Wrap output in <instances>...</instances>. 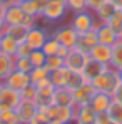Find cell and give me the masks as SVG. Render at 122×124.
Wrapping results in <instances>:
<instances>
[{
    "mask_svg": "<svg viewBox=\"0 0 122 124\" xmlns=\"http://www.w3.org/2000/svg\"><path fill=\"white\" fill-rule=\"evenodd\" d=\"M2 2H3V3H5L7 7H10V5H14V3H17L15 0H2Z\"/></svg>",
    "mask_w": 122,
    "mask_h": 124,
    "instance_id": "obj_49",
    "label": "cell"
},
{
    "mask_svg": "<svg viewBox=\"0 0 122 124\" xmlns=\"http://www.w3.org/2000/svg\"><path fill=\"white\" fill-rule=\"evenodd\" d=\"M69 74H70V69L64 65L60 69H57V70H52L49 74V79H50V82L54 84V87H65Z\"/></svg>",
    "mask_w": 122,
    "mask_h": 124,
    "instance_id": "obj_25",
    "label": "cell"
},
{
    "mask_svg": "<svg viewBox=\"0 0 122 124\" xmlns=\"http://www.w3.org/2000/svg\"><path fill=\"white\" fill-rule=\"evenodd\" d=\"M64 65H65V64H64V59H62L60 55H50V57H47V62H45V67H47L50 72L60 69Z\"/></svg>",
    "mask_w": 122,
    "mask_h": 124,
    "instance_id": "obj_36",
    "label": "cell"
},
{
    "mask_svg": "<svg viewBox=\"0 0 122 124\" xmlns=\"http://www.w3.org/2000/svg\"><path fill=\"white\" fill-rule=\"evenodd\" d=\"M109 65L112 69H115V70L122 69V40L121 39L112 45V57H110V64Z\"/></svg>",
    "mask_w": 122,
    "mask_h": 124,
    "instance_id": "obj_27",
    "label": "cell"
},
{
    "mask_svg": "<svg viewBox=\"0 0 122 124\" xmlns=\"http://www.w3.org/2000/svg\"><path fill=\"white\" fill-rule=\"evenodd\" d=\"M117 10H119V8H117L110 0H105L99 8H95V10H94L95 20L99 22V23H107V20H109V19H110Z\"/></svg>",
    "mask_w": 122,
    "mask_h": 124,
    "instance_id": "obj_18",
    "label": "cell"
},
{
    "mask_svg": "<svg viewBox=\"0 0 122 124\" xmlns=\"http://www.w3.org/2000/svg\"><path fill=\"white\" fill-rule=\"evenodd\" d=\"M49 74H50V70L43 65V67H34V69H32V72H30L29 76H30L32 84H35V82H39V81H42V79H47V77H49Z\"/></svg>",
    "mask_w": 122,
    "mask_h": 124,
    "instance_id": "obj_32",
    "label": "cell"
},
{
    "mask_svg": "<svg viewBox=\"0 0 122 124\" xmlns=\"http://www.w3.org/2000/svg\"><path fill=\"white\" fill-rule=\"evenodd\" d=\"M109 67H110V65L102 64V62H97V61H94V59H90V57H89L87 64H85V65H84V69H82V76H84V79H85L87 82H90L94 77L100 76L102 72H105Z\"/></svg>",
    "mask_w": 122,
    "mask_h": 124,
    "instance_id": "obj_11",
    "label": "cell"
},
{
    "mask_svg": "<svg viewBox=\"0 0 122 124\" xmlns=\"http://www.w3.org/2000/svg\"><path fill=\"white\" fill-rule=\"evenodd\" d=\"M3 19L7 25H29L30 29L35 27V17H29L19 3H14L10 7H7Z\"/></svg>",
    "mask_w": 122,
    "mask_h": 124,
    "instance_id": "obj_4",
    "label": "cell"
},
{
    "mask_svg": "<svg viewBox=\"0 0 122 124\" xmlns=\"http://www.w3.org/2000/svg\"><path fill=\"white\" fill-rule=\"evenodd\" d=\"M54 91H55V87H54V85L37 89L35 104H37L39 107H49V106H52V104H54Z\"/></svg>",
    "mask_w": 122,
    "mask_h": 124,
    "instance_id": "obj_22",
    "label": "cell"
},
{
    "mask_svg": "<svg viewBox=\"0 0 122 124\" xmlns=\"http://www.w3.org/2000/svg\"><path fill=\"white\" fill-rule=\"evenodd\" d=\"M59 49H60L59 40H57V39L50 34V35H49V39L45 40V44H43V47H42V52H43L47 57H50V55H57Z\"/></svg>",
    "mask_w": 122,
    "mask_h": 124,
    "instance_id": "obj_29",
    "label": "cell"
},
{
    "mask_svg": "<svg viewBox=\"0 0 122 124\" xmlns=\"http://www.w3.org/2000/svg\"><path fill=\"white\" fill-rule=\"evenodd\" d=\"M90 84L94 85V89H95L97 92H105V94H110V96H112V92L115 91V87L121 84L119 70L109 67L105 72H102L100 76L94 77V79L90 81Z\"/></svg>",
    "mask_w": 122,
    "mask_h": 124,
    "instance_id": "obj_1",
    "label": "cell"
},
{
    "mask_svg": "<svg viewBox=\"0 0 122 124\" xmlns=\"http://www.w3.org/2000/svg\"><path fill=\"white\" fill-rule=\"evenodd\" d=\"M89 61V54L82 52L80 49L74 47V49H69L67 55L64 57V64L65 67H69L70 70H75V72H82L84 65Z\"/></svg>",
    "mask_w": 122,
    "mask_h": 124,
    "instance_id": "obj_6",
    "label": "cell"
},
{
    "mask_svg": "<svg viewBox=\"0 0 122 124\" xmlns=\"http://www.w3.org/2000/svg\"><path fill=\"white\" fill-rule=\"evenodd\" d=\"M32 47L27 44V42L23 40L19 44V47H17V52H15V57H23V59H29L30 57V54H32Z\"/></svg>",
    "mask_w": 122,
    "mask_h": 124,
    "instance_id": "obj_39",
    "label": "cell"
},
{
    "mask_svg": "<svg viewBox=\"0 0 122 124\" xmlns=\"http://www.w3.org/2000/svg\"><path fill=\"white\" fill-rule=\"evenodd\" d=\"M3 84H5L7 87H12V89L22 92L27 85L32 84V81H30V76H29L27 72H20V70H15V69H14V70L5 77Z\"/></svg>",
    "mask_w": 122,
    "mask_h": 124,
    "instance_id": "obj_8",
    "label": "cell"
},
{
    "mask_svg": "<svg viewBox=\"0 0 122 124\" xmlns=\"http://www.w3.org/2000/svg\"><path fill=\"white\" fill-rule=\"evenodd\" d=\"M34 69L30 59H23V57H15V70H20V72H27L30 74Z\"/></svg>",
    "mask_w": 122,
    "mask_h": 124,
    "instance_id": "obj_35",
    "label": "cell"
},
{
    "mask_svg": "<svg viewBox=\"0 0 122 124\" xmlns=\"http://www.w3.org/2000/svg\"><path fill=\"white\" fill-rule=\"evenodd\" d=\"M2 87H3V82H2V81H0V89H2Z\"/></svg>",
    "mask_w": 122,
    "mask_h": 124,
    "instance_id": "obj_53",
    "label": "cell"
},
{
    "mask_svg": "<svg viewBox=\"0 0 122 124\" xmlns=\"http://www.w3.org/2000/svg\"><path fill=\"white\" fill-rule=\"evenodd\" d=\"M84 82H87V81L84 79L82 72L70 70V74H69V77H67V82H65V87H67V89H70V91H75V89H79Z\"/></svg>",
    "mask_w": 122,
    "mask_h": 124,
    "instance_id": "obj_28",
    "label": "cell"
},
{
    "mask_svg": "<svg viewBox=\"0 0 122 124\" xmlns=\"http://www.w3.org/2000/svg\"><path fill=\"white\" fill-rule=\"evenodd\" d=\"M112 102V96L110 94H105V92H95L92 101H90V106L94 107V111L99 114V112H107L109 106Z\"/></svg>",
    "mask_w": 122,
    "mask_h": 124,
    "instance_id": "obj_21",
    "label": "cell"
},
{
    "mask_svg": "<svg viewBox=\"0 0 122 124\" xmlns=\"http://www.w3.org/2000/svg\"><path fill=\"white\" fill-rule=\"evenodd\" d=\"M22 102V96L19 91L12 89V87H7L3 84V87L0 89V104H5L12 109H15L19 104Z\"/></svg>",
    "mask_w": 122,
    "mask_h": 124,
    "instance_id": "obj_15",
    "label": "cell"
},
{
    "mask_svg": "<svg viewBox=\"0 0 122 124\" xmlns=\"http://www.w3.org/2000/svg\"><path fill=\"white\" fill-rule=\"evenodd\" d=\"M89 57L94 59L97 62H102V64H110V57H112V47L110 45H105V44H95L90 52H89Z\"/></svg>",
    "mask_w": 122,
    "mask_h": 124,
    "instance_id": "obj_14",
    "label": "cell"
},
{
    "mask_svg": "<svg viewBox=\"0 0 122 124\" xmlns=\"http://www.w3.org/2000/svg\"><path fill=\"white\" fill-rule=\"evenodd\" d=\"M67 52H69V49L67 47H64V45H60V49H59V52H57V55H60L62 59L67 55Z\"/></svg>",
    "mask_w": 122,
    "mask_h": 124,
    "instance_id": "obj_45",
    "label": "cell"
},
{
    "mask_svg": "<svg viewBox=\"0 0 122 124\" xmlns=\"http://www.w3.org/2000/svg\"><path fill=\"white\" fill-rule=\"evenodd\" d=\"M112 101H117V102H122V82L115 87V91L112 92Z\"/></svg>",
    "mask_w": 122,
    "mask_h": 124,
    "instance_id": "obj_44",
    "label": "cell"
},
{
    "mask_svg": "<svg viewBox=\"0 0 122 124\" xmlns=\"http://www.w3.org/2000/svg\"><path fill=\"white\" fill-rule=\"evenodd\" d=\"M110 2H112V3H114V5L119 8V10L122 8V0H110Z\"/></svg>",
    "mask_w": 122,
    "mask_h": 124,
    "instance_id": "obj_48",
    "label": "cell"
},
{
    "mask_svg": "<svg viewBox=\"0 0 122 124\" xmlns=\"http://www.w3.org/2000/svg\"><path fill=\"white\" fill-rule=\"evenodd\" d=\"M95 44H99V37H97V29H92V30H89V32H84L79 35V40H77V49H80L82 52H85V54H89L90 52V49L95 45Z\"/></svg>",
    "mask_w": 122,
    "mask_h": 124,
    "instance_id": "obj_16",
    "label": "cell"
},
{
    "mask_svg": "<svg viewBox=\"0 0 122 124\" xmlns=\"http://www.w3.org/2000/svg\"><path fill=\"white\" fill-rule=\"evenodd\" d=\"M29 30H30V27H29V25H5L3 34L10 35L12 39H15V40L20 44V42H23L25 39H27Z\"/></svg>",
    "mask_w": 122,
    "mask_h": 124,
    "instance_id": "obj_23",
    "label": "cell"
},
{
    "mask_svg": "<svg viewBox=\"0 0 122 124\" xmlns=\"http://www.w3.org/2000/svg\"><path fill=\"white\" fill-rule=\"evenodd\" d=\"M17 47H19V42L15 39H12L7 34H2V37H0V52L7 54V55H15Z\"/></svg>",
    "mask_w": 122,
    "mask_h": 124,
    "instance_id": "obj_26",
    "label": "cell"
},
{
    "mask_svg": "<svg viewBox=\"0 0 122 124\" xmlns=\"http://www.w3.org/2000/svg\"><path fill=\"white\" fill-rule=\"evenodd\" d=\"M0 124H7V123H3V121H0Z\"/></svg>",
    "mask_w": 122,
    "mask_h": 124,
    "instance_id": "obj_54",
    "label": "cell"
},
{
    "mask_svg": "<svg viewBox=\"0 0 122 124\" xmlns=\"http://www.w3.org/2000/svg\"><path fill=\"white\" fill-rule=\"evenodd\" d=\"M54 104L55 106H70L75 107V99L74 92L67 87H55L54 91Z\"/></svg>",
    "mask_w": 122,
    "mask_h": 124,
    "instance_id": "obj_17",
    "label": "cell"
},
{
    "mask_svg": "<svg viewBox=\"0 0 122 124\" xmlns=\"http://www.w3.org/2000/svg\"><path fill=\"white\" fill-rule=\"evenodd\" d=\"M72 92H74L75 106H84V104H90L94 94H95L97 91L94 89V85L90 82H84L79 89H75V91H72Z\"/></svg>",
    "mask_w": 122,
    "mask_h": 124,
    "instance_id": "obj_13",
    "label": "cell"
},
{
    "mask_svg": "<svg viewBox=\"0 0 122 124\" xmlns=\"http://www.w3.org/2000/svg\"><path fill=\"white\" fill-rule=\"evenodd\" d=\"M65 5H67V10L72 14L87 10V0H65Z\"/></svg>",
    "mask_w": 122,
    "mask_h": 124,
    "instance_id": "obj_34",
    "label": "cell"
},
{
    "mask_svg": "<svg viewBox=\"0 0 122 124\" xmlns=\"http://www.w3.org/2000/svg\"><path fill=\"white\" fill-rule=\"evenodd\" d=\"M27 124H49V117L45 116V112H43L42 109H39V111H37V114H35V117H34V119H30Z\"/></svg>",
    "mask_w": 122,
    "mask_h": 124,
    "instance_id": "obj_40",
    "label": "cell"
},
{
    "mask_svg": "<svg viewBox=\"0 0 122 124\" xmlns=\"http://www.w3.org/2000/svg\"><path fill=\"white\" fill-rule=\"evenodd\" d=\"M107 25L119 35V39L122 37V10H117L109 20H107Z\"/></svg>",
    "mask_w": 122,
    "mask_h": 124,
    "instance_id": "obj_31",
    "label": "cell"
},
{
    "mask_svg": "<svg viewBox=\"0 0 122 124\" xmlns=\"http://www.w3.org/2000/svg\"><path fill=\"white\" fill-rule=\"evenodd\" d=\"M29 59H30L34 67H43L45 62H47V55L42 52V49H37V50H32V54H30Z\"/></svg>",
    "mask_w": 122,
    "mask_h": 124,
    "instance_id": "obj_33",
    "label": "cell"
},
{
    "mask_svg": "<svg viewBox=\"0 0 122 124\" xmlns=\"http://www.w3.org/2000/svg\"><path fill=\"white\" fill-rule=\"evenodd\" d=\"M119 77H121V82H122V69L119 70Z\"/></svg>",
    "mask_w": 122,
    "mask_h": 124,
    "instance_id": "obj_51",
    "label": "cell"
},
{
    "mask_svg": "<svg viewBox=\"0 0 122 124\" xmlns=\"http://www.w3.org/2000/svg\"><path fill=\"white\" fill-rule=\"evenodd\" d=\"M0 121H3L7 124H22L19 116H17V112H15V109H8L7 112H3L0 116Z\"/></svg>",
    "mask_w": 122,
    "mask_h": 124,
    "instance_id": "obj_37",
    "label": "cell"
},
{
    "mask_svg": "<svg viewBox=\"0 0 122 124\" xmlns=\"http://www.w3.org/2000/svg\"><path fill=\"white\" fill-rule=\"evenodd\" d=\"M60 45L64 47H67V49H74L75 45H77V40H79V34L74 30V27L69 23V25H62L59 27L54 34H52Z\"/></svg>",
    "mask_w": 122,
    "mask_h": 124,
    "instance_id": "obj_7",
    "label": "cell"
},
{
    "mask_svg": "<svg viewBox=\"0 0 122 124\" xmlns=\"http://www.w3.org/2000/svg\"><path fill=\"white\" fill-rule=\"evenodd\" d=\"M49 35H50V34H49L47 30L40 29V27H32V29L29 30V34H27L25 42H27L34 50H37V49H42V47H43V44L49 39Z\"/></svg>",
    "mask_w": 122,
    "mask_h": 124,
    "instance_id": "obj_9",
    "label": "cell"
},
{
    "mask_svg": "<svg viewBox=\"0 0 122 124\" xmlns=\"http://www.w3.org/2000/svg\"><path fill=\"white\" fill-rule=\"evenodd\" d=\"M5 10H7V5L0 0V15H3V14H5Z\"/></svg>",
    "mask_w": 122,
    "mask_h": 124,
    "instance_id": "obj_47",
    "label": "cell"
},
{
    "mask_svg": "<svg viewBox=\"0 0 122 124\" xmlns=\"http://www.w3.org/2000/svg\"><path fill=\"white\" fill-rule=\"evenodd\" d=\"M107 116L117 124H122V102L112 101L109 109H107Z\"/></svg>",
    "mask_w": 122,
    "mask_h": 124,
    "instance_id": "obj_30",
    "label": "cell"
},
{
    "mask_svg": "<svg viewBox=\"0 0 122 124\" xmlns=\"http://www.w3.org/2000/svg\"><path fill=\"white\" fill-rule=\"evenodd\" d=\"M45 112V116L49 117V123L50 121H59L64 124H72L75 123V107H70V106H49V107H39Z\"/></svg>",
    "mask_w": 122,
    "mask_h": 124,
    "instance_id": "obj_2",
    "label": "cell"
},
{
    "mask_svg": "<svg viewBox=\"0 0 122 124\" xmlns=\"http://www.w3.org/2000/svg\"><path fill=\"white\" fill-rule=\"evenodd\" d=\"M20 96H22V101H34V102H35V97H37V87H35L34 84L27 85V87L20 92Z\"/></svg>",
    "mask_w": 122,
    "mask_h": 124,
    "instance_id": "obj_38",
    "label": "cell"
},
{
    "mask_svg": "<svg viewBox=\"0 0 122 124\" xmlns=\"http://www.w3.org/2000/svg\"><path fill=\"white\" fill-rule=\"evenodd\" d=\"M15 2H17V3H20V2H25V0H15Z\"/></svg>",
    "mask_w": 122,
    "mask_h": 124,
    "instance_id": "obj_52",
    "label": "cell"
},
{
    "mask_svg": "<svg viewBox=\"0 0 122 124\" xmlns=\"http://www.w3.org/2000/svg\"><path fill=\"white\" fill-rule=\"evenodd\" d=\"M15 69V55H7L0 52V81L3 82L5 77Z\"/></svg>",
    "mask_w": 122,
    "mask_h": 124,
    "instance_id": "obj_24",
    "label": "cell"
},
{
    "mask_svg": "<svg viewBox=\"0 0 122 124\" xmlns=\"http://www.w3.org/2000/svg\"><path fill=\"white\" fill-rule=\"evenodd\" d=\"M0 37H2V34H0Z\"/></svg>",
    "mask_w": 122,
    "mask_h": 124,
    "instance_id": "obj_55",
    "label": "cell"
},
{
    "mask_svg": "<svg viewBox=\"0 0 122 124\" xmlns=\"http://www.w3.org/2000/svg\"><path fill=\"white\" fill-rule=\"evenodd\" d=\"M121 10H122V8H121Z\"/></svg>",
    "mask_w": 122,
    "mask_h": 124,
    "instance_id": "obj_57",
    "label": "cell"
},
{
    "mask_svg": "<svg viewBox=\"0 0 122 124\" xmlns=\"http://www.w3.org/2000/svg\"><path fill=\"white\" fill-rule=\"evenodd\" d=\"M95 124H117V123H114V121L107 116V112H99L97 117H95Z\"/></svg>",
    "mask_w": 122,
    "mask_h": 124,
    "instance_id": "obj_42",
    "label": "cell"
},
{
    "mask_svg": "<svg viewBox=\"0 0 122 124\" xmlns=\"http://www.w3.org/2000/svg\"><path fill=\"white\" fill-rule=\"evenodd\" d=\"M37 111H39V106L34 101H22L15 107V112H17V116H19L22 124H27L30 119H34L35 114H37Z\"/></svg>",
    "mask_w": 122,
    "mask_h": 124,
    "instance_id": "obj_10",
    "label": "cell"
},
{
    "mask_svg": "<svg viewBox=\"0 0 122 124\" xmlns=\"http://www.w3.org/2000/svg\"><path fill=\"white\" fill-rule=\"evenodd\" d=\"M97 112L90 104L75 106V124H95Z\"/></svg>",
    "mask_w": 122,
    "mask_h": 124,
    "instance_id": "obj_12",
    "label": "cell"
},
{
    "mask_svg": "<svg viewBox=\"0 0 122 124\" xmlns=\"http://www.w3.org/2000/svg\"><path fill=\"white\" fill-rule=\"evenodd\" d=\"M104 2H105V0H87V10L94 12L95 8H99V7H100Z\"/></svg>",
    "mask_w": 122,
    "mask_h": 124,
    "instance_id": "obj_43",
    "label": "cell"
},
{
    "mask_svg": "<svg viewBox=\"0 0 122 124\" xmlns=\"http://www.w3.org/2000/svg\"><path fill=\"white\" fill-rule=\"evenodd\" d=\"M45 3H47V0H25V2H20L19 5L29 17H39L43 12Z\"/></svg>",
    "mask_w": 122,
    "mask_h": 124,
    "instance_id": "obj_19",
    "label": "cell"
},
{
    "mask_svg": "<svg viewBox=\"0 0 122 124\" xmlns=\"http://www.w3.org/2000/svg\"><path fill=\"white\" fill-rule=\"evenodd\" d=\"M97 37H99V42H100V44L110 45V47L119 40V35H117L107 23H99V27H97Z\"/></svg>",
    "mask_w": 122,
    "mask_h": 124,
    "instance_id": "obj_20",
    "label": "cell"
},
{
    "mask_svg": "<svg viewBox=\"0 0 122 124\" xmlns=\"http://www.w3.org/2000/svg\"><path fill=\"white\" fill-rule=\"evenodd\" d=\"M70 25L74 27V30L80 35L84 32H89L92 29H97L99 27V22L95 20V15L94 12L90 10H82V12H75L70 19Z\"/></svg>",
    "mask_w": 122,
    "mask_h": 124,
    "instance_id": "obj_3",
    "label": "cell"
},
{
    "mask_svg": "<svg viewBox=\"0 0 122 124\" xmlns=\"http://www.w3.org/2000/svg\"><path fill=\"white\" fill-rule=\"evenodd\" d=\"M67 12L69 10H67L65 0H47L42 15L54 23V22H57V20H62L67 15Z\"/></svg>",
    "mask_w": 122,
    "mask_h": 124,
    "instance_id": "obj_5",
    "label": "cell"
},
{
    "mask_svg": "<svg viewBox=\"0 0 122 124\" xmlns=\"http://www.w3.org/2000/svg\"><path fill=\"white\" fill-rule=\"evenodd\" d=\"M49 124H64V123H59V121H50Z\"/></svg>",
    "mask_w": 122,
    "mask_h": 124,
    "instance_id": "obj_50",
    "label": "cell"
},
{
    "mask_svg": "<svg viewBox=\"0 0 122 124\" xmlns=\"http://www.w3.org/2000/svg\"><path fill=\"white\" fill-rule=\"evenodd\" d=\"M121 40H122V37H121Z\"/></svg>",
    "mask_w": 122,
    "mask_h": 124,
    "instance_id": "obj_56",
    "label": "cell"
},
{
    "mask_svg": "<svg viewBox=\"0 0 122 124\" xmlns=\"http://www.w3.org/2000/svg\"><path fill=\"white\" fill-rule=\"evenodd\" d=\"M5 19H3V15H0V34H3V29H5Z\"/></svg>",
    "mask_w": 122,
    "mask_h": 124,
    "instance_id": "obj_46",
    "label": "cell"
},
{
    "mask_svg": "<svg viewBox=\"0 0 122 124\" xmlns=\"http://www.w3.org/2000/svg\"><path fill=\"white\" fill-rule=\"evenodd\" d=\"M50 23H52V22L49 20V19H45L43 15L35 17V27H40V29H43V30H47V29L50 27Z\"/></svg>",
    "mask_w": 122,
    "mask_h": 124,
    "instance_id": "obj_41",
    "label": "cell"
}]
</instances>
